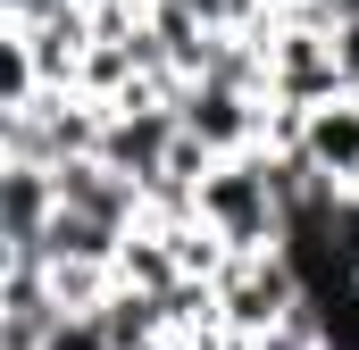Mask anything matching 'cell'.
Segmentation results:
<instances>
[{
  "mask_svg": "<svg viewBox=\"0 0 359 350\" xmlns=\"http://www.w3.org/2000/svg\"><path fill=\"white\" fill-rule=\"evenodd\" d=\"M42 350H117V342H109V326H100V317H67Z\"/></svg>",
  "mask_w": 359,
  "mask_h": 350,
  "instance_id": "5b68a950",
  "label": "cell"
},
{
  "mask_svg": "<svg viewBox=\"0 0 359 350\" xmlns=\"http://www.w3.org/2000/svg\"><path fill=\"white\" fill-rule=\"evenodd\" d=\"M59 225V167H34V159H0V259H34Z\"/></svg>",
  "mask_w": 359,
  "mask_h": 350,
  "instance_id": "3957f363",
  "label": "cell"
},
{
  "mask_svg": "<svg viewBox=\"0 0 359 350\" xmlns=\"http://www.w3.org/2000/svg\"><path fill=\"white\" fill-rule=\"evenodd\" d=\"M292 159L318 175L334 200H359V92H334L292 125Z\"/></svg>",
  "mask_w": 359,
  "mask_h": 350,
  "instance_id": "7a4b0ae2",
  "label": "cell"
},
{
  "mask_svg": "<svg viewBox=\"0 0 359 350\" xmlns=\"http://www.w3.org/2000/svg\"><path fill=\"white\" fill-rule=\"evenodd\" d=\"M334 76H343V92H359V17L334 25Z\"/></svg>",
  "mask_w": 359,
  "mask_h": 350,
  "instance_id": "8992f818",
  "label": "cell"
},
{
  "mask_svg": "<svg viewBox=\"0 0 359 350\" xmlns=\"http://www.w3.org/2000/svg\"><path fill=\"white\" fill-rule=\"evenodd\" d=\"M301 300H309V275H301L292 251L226 259V275H217V326H226V334H243V342H259L268 326H284Z\"/></svg>",
  "mask_w": 359,
  "mask_h": 350,
  "instance_id": "6da1fadb",
  "label": "cell"
},
{
  "mask_svg": "<svg viewBox=\"0 0 359 350\" xmlns=\"http://www.w3.org/2000/svg\"><path fill=\"white\" fill-rule=\"evenodd\" d=\"M50 92V76H42V50H34V34H0V117H25L34 100Z\"/></svg>",
  "mask_w": 359,
  "mask_h": 350,
  "instance_id": "277c9868",
  "label": "cell"
}]
</instances>
